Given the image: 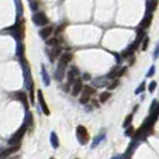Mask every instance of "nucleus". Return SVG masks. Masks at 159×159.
I'll list each match as a JSON object with an SVG mask.
<instances>
[{"label":"nucleus","mask_w":159,"mask_h":159,"mask_svg":"<svg viewBox=\"0 0 159 159\" xmlns=\"http://www.w3.org/2000/svg\"><path fill=\"white\" fill-rule=\"evenodd\" d=\"M119 70H120L119 67H115V68H114V70L108 74V78H109V79H114V78H116V77H117V73H119Z\"/></svg>","instance_id":"aec40b11"},{"label":"nucleus","mask_w":159,"mask_h":159,"mask_svg":"<svg viewBox=\"0 0 159 159\" xmlns=\"http://www.w3.org/2000/svg\"><path fill=\"white\" fill-rule=\"evenodd\" d=\"M66 65H67V64H65V62H62V61H59L57 68H56V71H55V78H56V80L61 81V80L64 79L65 70H66Z\"/></svg>","instance_id":"39448f33"},{"label":"nucleus","mask_w":159,"mask_h":159,"mask_svg":"<svg viewBox=\"0 0 159 159\" xmlns=\"http://www.w3.org/2000/svg\"><path fill=\"white\" fill-rule=\"evenodd\" d=\"M75 134H77V139H78V141H79L81 145L88 143L90 136H89L88 129L84 127V126H78V127H77V132H75Z\"/></svg>","instance_id":"f03ea898"},{"label":"nucleus","mask_w":159,"mask_h":159,"mask_svg":"<svg viewBox=\"0 0 159 159\" xmlns=\"http://www.w3.org/2000/svg\"><path fill=\"white\" fill-rule=\"evenodd\" d=\"M42 77H43V83L46 85H49L50 84V80H49V75H48L47 71L44 68H42Z\"/></svg>","instance_id":"6ab92c4d"},{"label":"nucleus","mask_w":159,"mask_h":159,"mask_svg":"<svg viewBox=\"0 0 159 159\" xmlns=\"http://www.w3.org/2000/svg\"><path fill=\"white\" fill-rule=\"evenodd\" d=\"M93 84H95V86H97V88H102V86L107 85V81L105 80H103V81H97V80H95Z\"/></svg>","instance_id":"b1692460"},{"label":"nucleus","mask_w":159,"mask_h":159,"mask_svg":"<svg viewBox=\"0 0 159 159\" xmlns=\"http://www.w3.org/2000/svg\"><path fill=\"white\" fill-rule=\"evenodd\" d=\"M110 97H111V93H110L109 91H108V92H103V93H101V95H99V102L105 103Z\"/></svg>","instance_id":"a211bd4d"},{"label":"nucleus","mask_w":159,"mask_h":159,"mask_svg":"<svg viewBox=\"0 0 159 159\" xmlns=\"http://www.w3.org/2000/svg\"><path fill=\"white\" fill-rule=\"evenodd\" d=\"M151 22H152V15H151V16L145 17V19L141 22V24H140V25H141V28H143V29H146V28H148V26H150Z\"/></svg>","instance_id":"dca6fc26"},{"label":"nucleus","mask_w":159,"mask_h":159,"mask_svg":"<svg viewBox=\"0 0 159 159\" xmlns=\"http://www.w3.org/2000/svg\"><path fill=\"white\" fill-rule=\"evenodd\" d=\"M37 97H39V102H40L41 109H42L43 114L49 115L50 111H49V109H48V105H47V103H46V101H44V97H43V93H42V91H41V90L37 91Z\"/></svg>","instance_id":"0eeeda50"},{"label":"nucleus","mask_w":159,"mask_h":159,"mask_svg":"<svg viewBox=\"0 0 159 159\" xmlns=\"http://www.w3.org/2000/svg\"><path fill=\"white\" fill-rule=\"evenodd\" d=\"M132 120H133V115L130 114V115H128L127 117H126V120H125V122H123V127L127 128L130 123H132Z\"/></svg>","instance_id":"412c9836"},{"label":"nucleus","mask_w":159,"mask_h":159,"mask_svg":"<svg viewBox=\"0 0 159 159\" xmlns=\"http://www.w3.org/2000/svg\"><path fill=\"white\" fill-rule=\"evenodd\" d=\"M50 159H54V158H50Z\"/></svg>","instance_id":"72a5a7b5"},{"label":"nucleus","mask_w":159,"mask_h":159,"mask_svg":"<svg viewBox=\"0 0 159 159\" xmlns=\"http://www.w3.org/2000/svg\"><path fill=\"white\" fill-rule=\"evenodd\" d=\"M156 86H157V83H156V81H152L151 84H150V86H148V91H150V92H153Z\"/></svg>","instance_id":"a878e982"},{"label":"nucleus","mask_w":159,"mask_h":159,"mask_svg":"<svg viewBox=\"0 0 159 159\" xmlns=\"http://www.w3.org/2000/svg\"><path fill=\"white\" fill-rule=\"evenodd\" d=\"M26 128H28V126L24 123L23 126L19 128L16 133L12 135V138L8 140V143H10V145H15V143H19V141L22 140V138L24 136V134H25V132H26Z\"/></svg>","instance_id":"7ed1b4c3"},{"label":"nucleus","mask_w":159,"mask_h":159,"mask_svg":"<svg viewBox=\"0 0 159 159\" xmlns=\"http://www.w3.org/2000/svg\"><path fill=\"white\" fill-rule=\"evenodd\" d=\"M111 159H126L125 156H116V157H112Z\"/></svg>","instance_id":"7c9ffc66"},{"label":"nucleus","mask_w":159,"mask_h":159,"mask_svg":"<svg viewBox=\"0 0 159 159\" xmlns=\"http://www.w3.org/2000/svg\"><path fill=\"white\" fill-rule=\"evenodd\" d=\"M72 57H73V55H72L71 53H65V54L61 55L60 61H62V62H65V64H68V62L72 60Z\"/></svg>","instance_id":"f3484780"},{"label":"nucleus","mask_w":159,"mask_h":159,"mask_svg":"<svg viewBox=\"0 0 159 159\" xmlns=\"http://www.w3.org/2000/svg\"><path fill=\"white\" fill-rule=\"evenodd\" d=\"M16 98L18 99V101H20L22 103L24 104V107H25V109H29V103H28V96H26V93L25 92H23V91H19V92H17L16 95Z\"/></svg>","instance_id":"9d476101"},{"label":"nucleus","mask_w":159,"mask_h":159,"mask_svg":"<svg viewBox=\"0 0 159 159\" xmlns=\"http://www.w3.org/2000/svg\"><path fill=\"white\" fill-rule=\"evenodd\" d=\"M153 72H154V67H152L151 70H150V72H148V74H147V77H151L152 74H153Z\"/></svg>","instance_id":"c756f323"},{"label":"nucleus","mask_w":159,"mask_h":159,"mask_svg":"<svg viewBox=\"0 0 159 159\" xmlns=\"http://www.w3.org/2000/svg\"><path fill=\"white\" fill-rule=\"evenodd\" d=\"M34 122V116H32L31 111L29 109H25V125L28 127H30Z\"/></svg>","instance_id":"f8f14e48"},{"label":"nucleus","mask_w":159,"mask_h":159,"mask_svg":"<svg viewBox=\"0 0 159 159\" xmlns=\"http://www.w3.org/2000/svg\"><path fill=\"white\" fill-rule=\"evenodd\" d=\"M60 54H61V49H60V48H59V47L53 48V49L49 52V57H50L52 62H53V61H54V59H55V57H57Z\"/></svg>","instance_id":"ddd939ff"},{"label":"nucleus","mask_w":159,"mask_h":159,"mask_svg":"<svg viewBox=\"0 0 159 159\" xmlns=\"http://www.w3.org/2000/svg\"><path fill=\"white\" fill-rule=\"evenodd\" d=\"M0 159H5V158H0Z\"/></svg>","instance_id":"473e14b6"},{"label":"nucleus","mask_w":159,"mask_h":159,"mask_svg":"<svg viewBox=\"0 0 159 159\" xmlns=\"http://www.w3.org/2000/svg\"><path fill=\"white\" fill-rule=\"evenodd\" d=\"M95 93V90H92L91 86H84V93L81 96V98H80V103L81 104H85L89 102V99H90V96L93 95Z\"/></svg>","instance_id":"423d86ee"},{"label":"nucleus","mask_w":159,"mask_h":159,"mask_svg":"<svg viewBox=\"0 0 159 159\" xmlns=\"http://www.w3.org/2000/svg\"><path fill=\"white\" fill-rule=\"evenodd\" d=\"M59 43V40L56 39V37H54V39H52V40L47 41V44L48 46H56Z\"/></svg>","instance_id":"5701e85b"},{"label":"nucleus","mask_w":159,"mask_h":159,"mask_svg":"<svg viewBox=\"0 0 159 159\" xmlns=\"http://www.w3.org/2000/svg\"><path fill=\"white\" fill-rule=\"evenodd\" d=\"M50 143H52V146H53L54 148H57L59 145H60V143H59V138H57L55 132H52V134H50Z\"/></svg>","instance_id":"4468645a"},{"label":"nucleus","mask_w":159,"mask_h":159,"mask_svg":"<svg viewBox=\"0 0 159 159\" xmlns=\"http://www.w3.org/2000/svg\"><path fill=\"white\" fill-rule=\"evenodd\" d=\"M143 90H145V83H143V84H141V85H140V86L138 88V90H136V91H135V93H136V95H138V93H140V92H143Z\"/></svg>","instance_id":"cd10ccee"},{"label":"nucleus","mask_w":159,"mask_h":159,"mask_svg":"<svg viewBox=\"0 0 159 159\" xmlns=\"http://www.w3.org/2000/svg\"><path fill=\"white\" fill-rule=\"evenodd\" d=\"M104 138H105V133H102V134H99V135H97V136H96V138H95V139H93V143H92V145H91V147H92V148H95L96 146H97L98 143H101V141L103 140Z\"/></svg>","instance_id":"2eb2a0df"},{"label":"nucleus","mask_w":159,"mask_h":159,"mask_svg":"<svg viewBox=\"0 0 159 159\" xmlns=\"http://www.w3.org/2000/svg\"><path fill=\"white\" fill-rule=\"evenodd\" d=\"M156 121H157V120H154L153 117L150 116L148 119L143 122V126H141V127L139 128L135 133H134L133 139H134L135 141H138V143H139V141H141V140H145V139L147 138V135L152 132V128H153V126H154Z\"/></svg>","instance_id":"f257e3e1"},{"label":"nucleus","mask_w":159,"mask_h":159,"mask_svg":"<svg viewBox=\"0 0 159 159\" xmlns=\"http://www.w3.org/2000/svg\"><path fill=\"white\" fill-rule=\"evenodd\" d=\"M52 32H53V28L52 26H46V28H43V29H41L40 31V36L42 39H48L50 35H52Z\"/></svg>","instance_id":"9b49d317"},{"label":"nucleus","mask_w":159,"mask_h":159,"mask_svg":"<svg viewBox=\"0 0 159 159\" xmlns=\"http://www.w3.org/2000/svg\"><path fill=\"white\" fill-rule=\"evenodd\" d=\"M75 159H78V158H75Z\"/></svg>","instance_id":"f704fd0d"},{"label":"nucleus","mask_w":159,"mask_h":159,"mask_svg":"<svg viewBox=\"0 0 159 159\" xmlns=\"http://www.w3.org/2000/svg\"><path fill=\"white\" fill-rule=\"evenodd\" d=\"M83 90V81L80 79L74 80L73 83V86H72V95L73 96H78Z\"/></svg>","instance_id":"1a4fd4ad"},{"label":"nucleus","mask_w":159,"mask_h":159,"mask_svg":"<svg viewBox=\"0 0 159 159\" xmlns=\"http://www.w3.org/2000/svg\"><path fill=\"white\" fill-rule=\"evenodd\" d=\"M133 132H134V129H133V127H132V126H130V127L128 126V129L126 130V135H127V136H130L132 134H133Z\"/></svg>","instance_id":"bb28decb"},{"label":"nucleus","mask_w":159,"mask_h":159,"mask_svg":"<svg viewBox=\"0 0 159 159\" xmlns=\"http://www.w3.org/2000/svg\"><path fill=\"white\" fill-rule=\"evenodd\" d=\"M19 147H20V145H19V143H15L13 146H11V147L6 148L5 151L1 152L0 158H7V157H10V156L12 154V153H15V152L18 151V150H19Z\"/></svg>","instance_id":"6e6552de"},{"label":"nucleus","mask_w":159,"mask_h":159,"mask_svg":"<svg viewBox=\"0 0 159 159\" xmlns=\"http://www.w3.org/2000/svg\"><path fill=\"white\" fill-rule=\"evenodd\" d=\"M147 43H148V39L146 37V40H145V43H143V50H145V49H146V47H147Z\"/></svg>","instance_id":"c85d7f7f"},{"label":"nucleus","mask_w":159,"mask_h":159,"mask_svg":"<svg viewBox=\"0 0 159 159\" xmlns=\"http://www.w3.org/2000/svg\"><path fill=\"white\" fill-rule=\"evenodd\" d=\"M32 19H34V23L36 24V25H46L48 23L47 16L43 12H39V13L34 15Z\"/></svg>","instance_id":"20e7f679"},{"label":"nucleus","mask_w":159,"mask_h":159,"mask_svg":"<svg viewBox=\"0 0 159 159\" xmlns=\"http://www.w3.org/2000/svg\"><path fill=\"white\" fill-rule=\"evenodd\" d=\"M83 78H84L85 80H90V75H89V74H84V77H83Z\"/></svg>","instance_id":"2f4dec72"},{"label":"nucleus","mask_w":159,"mask_h":159,"mask_svg":"<svg viewBox=\"0 0 159 159\" xmlns=\"http://www.w3.org/2000/svg\"><path fill=\"white\" fill-rule=\"evenodd\" d=\"M23 53H24V46L23 44H19L18 48H17V55L22 57V56H23Z\"/></svg>","instance_id":"4be33fe9"},{"label":"nucleus","mask_w":159,"mask_h":159,"mask_svg":"<svg viewBox=\"0 0 159 159\" xmlns=\"http://www.w3.org/2000/svg\"><path fill=\"white\" fill-rule=\"evenodd\" d=\"M119 84H120L119 80H115L114 83H111V84L108 86V90H114V89H116L117 86H119Z\"/></svg>","instance_id":"393cba45"}]
</instances>
